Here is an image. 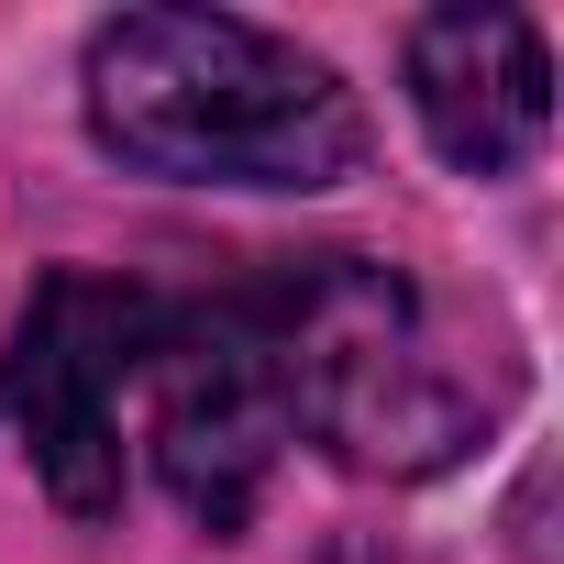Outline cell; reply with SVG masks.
<instances>
[{"mask_svg":"<svg viewBox=\"0 0 564 564\" xmlns=\"http://www.w3.org/2000/svg\"><path fill=\"white\" fill-rule=\"evenodd\" d=\"M410 111L454 177H509L553 133V56L531 12H421L410 45Z\"/></svg>","mask_w":564,"mask_h":564,"instance_id":"5","label":"cell"},{"mask_svg":"<svg viewBox=\"0 0 564 564\" xmlns=\"http://www.w3.org/2000/svg\"><path fill=\"white\" fill-rule=\"evenodd\" d=\"M133 399H144V454H155L166 498L199 531H243L276 454H289V399H276V344H265L254 276L155 311Z\"/></svg>","mask_w":564,"mask_h":564,"instance_id":"3","label":"cell"},{"mask_svg":"<svg viewBox=\"0 0 564 564\" xmlns=\"http://www.w3.org/2000/svg\"><path fill=\"white\" fill-rule=\"evenodd\" d=\"M155 311H166V289L89 276V265H56L23 300V333L0 355V410H12V432H23V454L67 520L122 509V410L144 388Z\"/></svg>","mask_w":564,"mask_h":564,"instance_id":"4","label":"cell"},{"mask_svg":"<svg viewBox=\"0 0 564 564\" xmlns=\"http://www.w3.org/2000/svg\"><path fill=\"white\" fill-rule=\"evenodd\" d=\"M289 443L344 476H432L509 410V355H476L388 254H276L254 276Z\"/></svg>","mask_w":564,"mask_h":564,"instance_id":"2","label":"cell"},{"mask_svg":"<svg viewBox=\"0 0 564 564\" xmlns=\"http://www.w3.org/2000/svg\"><path fill=\"white\" fill-rule=\"evenodd\" d=\"M89 144L166 188H344L366 166V100L300 34L243 12H111L78 56Z\"/></svg>","mask_w":564,"mask_h":564,"instance_id":"1","label":"cell"}]
</instances>
